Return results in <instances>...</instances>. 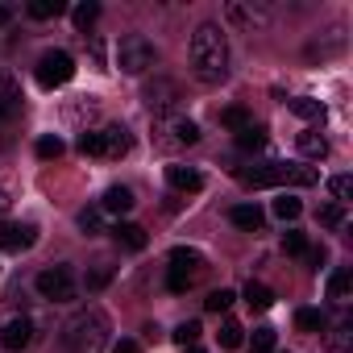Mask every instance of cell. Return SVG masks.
I'll return each instance as SVG.
<instances>
[{
  "instance_id": "cell-23",
  "label": "cell",
  "mask_w": 353,
  "mask_h": 353,
  "mask_svg": "<svg viewBox=\"0 0 353 353\" xmlns=\"http://www.w3.org/2000/svg\"><path fill=\"white\" fill-rule=\"evenodd\" d=\"M328 353H353V324L349 320L328 332Z\"/></svg>"
},
{
  "instance_id": "cell-16",
  "label": "cell",
  "mask_w": 353,
  "mask_h": 353,
  "mask_svg": "<svg viewBox=\"0 0 353 353\" xmlns=\"http://www.w3.org/2000/svg\"><path fill=\"white\" fill-rule=\"evenodd\" d=\"M295 145H299L303 158H324V154H328V141H324L320 129H303V133L295 137Z\"/></svg>"
},
{
  "instance_id": "cell-42",
  "label": "cell",
  "mask_w": 353,
  "mask_h": 353,
  "mask_svg": "<svg viewBox=\"0 0 353 353\" xmlns=\"http://www.w3.org/2000/svg\"><path fill=\"white\" fill-rule=\"evenodd\" d=\"M0 117H9V112H5V104H0Z\"/></svg>"
},
{
  "instance_id": "cell-37",
  "label": "cell",
  "mask_w": 353,
  "mask_h": 353,
  "mask_svg": "<svg viewBox=\"0 0 353 353\" xmlns=\"http://www.w3.org/2000/svg\"><path fill=\"white\" fill-rule=\"evenodd\" d=\"M112 283V266H96L92 274H88V291H104Z\"/></svg>"
},
{
  "instance_id": "cell-39",
  "label": "cell",
  "mask_w": 353,
  "mask_h": 353,
  "mask_svg": "<svg viewBox=\"0 0 353 353\" xmlns=\"http://www.w3.org/2000/svg\"><path fill=\"white\" fill-rule=\"evenodd\" d=\"M9 21H13V9H9V5H0V26H9Z\"/></svg>"
},
{
  "instance_id": "cell-41",
  "label": "cell",
  "mask_w": 353,
  "mask_h": 353,
  "mask_svg": "<svg viewBox=\"0 0 353 353\" xmlns=\"http://www.w3.org/2000/svg\"><path fill=\"white\" fill-rule=\"evenodd\" d=\"M188 353H204V349H200V345H192V349H188Z\"/></svg>"
},
{
  "instance_id": "cell-13",
  "label": "cell",
  "mask_w": 353,
  "mask_h": 353,
  "mask_svg": "<svg viewBox=\"0 0 353 353\" xmlns=\"http://www.w3.org/2000/svg\"><path fill=\"white\" fill-rule=\"evenodd\" d=\"M166 183H170L174 192H183V196H196V192L204 188V174H200L196 166H166Z\"/></svg>"
},
{
  "instance_id": "cell-3",
  "label": "cell",
  "mask_w": 353,
  "mask_h": 353,
  "mask_svg": "<svg viewBox=\"0 0 353 353\" xmlns=\"http://www.w3.org/2000/svg\"><path fill=\"white\" fill-rule=\"evenodd\" d=\"M245 188H312L316 170L299 166V162H262L254 170H241Z\"/></svg>"
},
{
  "instance_id": "cell-27",
  "label": "cell",
  "mask_w": 353,
  "mask_h": 353,
  "mask_svg": "<svg viewBox=\"0 0 353 353\" xmlns=\"http://www.w3.org/2000/svg\"><path fill=\"white\" fill-rule=\"evenodd\" d=\"M299 212H303V204H299L295 196H287V192H283V196L274 200V216H279V221H295Z\"/></svg>"
},
{
  "instance_id": "cell-19",
  "label": "cell",
  "mask_w": 353,
  "mask_h": 353,
  "mask_svg": "<svg viewBox=\"0 0 353 353\" xmlns=\"http://www.w3.org/2000/svg\"><path fill=\"white\" fill-rule=\"evenodd\" d=\"M75 225H79V233H83V237H100V233H104V212H100V204L83 208V212L75 216Z\"/></svg>"
},
{
  "instance_id": "cell-15",
  "label": "cell",
  "mask_w": 353,
  "mask_h": 353,
  "mask_svg": "<svg viewBox=\"0 0 353 353\" xmlns=\"http://www.w3.org/2000/svg\"><path fill=\"white\" fill-rule=\"evenodd\" d=\"M133 204H137V200H133V192H129V188H108V192H104V200H100V212H117V216H125Z\"/></svg>"
},
{
  "instance_id": "cell-11",
  "label": "cell",
  "mask_w": 353,
  "mask_h": 353,
  "mask_svg": "<svg viewBox=\"0 0 353 353\" xmlns=\"http://www.w3.org/2000/svg\"><path fill=\"white\" fill-rule=\"evenodd\" d=\"M38 241V229L34 225H13V221H0V250L9 254H21Z\"/></svg>"
},
{
  "instance_id": "cell-34",
  "label": "cell",
  "mask_w": 353,
  "mask_h": 353,
  "mask_svg": "<svg viewBox=\"0 0 353 353\" xmlns=\"http://www.w3.org/2000/svg\"><path fill=\"white\" fill-rule=\"evenodd\" d=\"M59 154H63V137H54V133L38 137V158H59Z\"/></svg>"
},
{
  "instance_id": "cell-21",
  "label": "cell",
  "mask_w": 353,
  "mask_h": 353,
  "mask_svg": "<svg viewBox=\"0 0 353 353\" xmlns=\"http://www.w3.org/2000/svg\"><path fill=\"white\" fill-rule=\"evenodd\" d=\"M295 324H299V332H324L328 328V316L320 307H299L295 312Z\"/></svg>"
},
{
  "instance_id": "cell-18",
  "label": "cell",
  "mask_w": 353,
  "mask_h": 353,
  "mask_svg": "<svg viewBox=\"0 0 353 353\" xmlns=\"http://www.w3.org/2000/svg\"><path fill=\"white\" fill-rule=\"evenodd\" d=\"M245 303H250V312H270L274 307V291L266 283H245Z\"/></svg>"
},
{
  "instance_id": "cell-33",
  "label": "cell",
  "mask_w": 353,
  "mask_h": 353,
  "mask_svg": "<svg viewBox=\"0 0 353 353\" xmlns=\"http://www.w3.org/2000/svg\"><path fill=\"white\" fill-rule=\"evenodd\" d=\"M196 341H200V324H196V320H188V324H179V328H174V345L192 349Z\"/></svg>"
},
{
  "instance_id": "cell-12",
  "label": "cell",
  "mask_w": 353,
  "mask_h": 353,
  "mask_svg": "<svg viewBox=\"0 0 353 353\" xmlns=\"http://www.w3.org/2000/svg\"><path fill=\"white\" fill-rule=\"evenodd\" d=\"M145 100H150L154 117H170V112H174V104H179V88H174L170 79H158V83H150V88H145Z\"/></svg>"
},
{
  "instance_id": "cell-40",
  "label": "cell",
  "mask_w": 353,
  "mask_h": 353,
  "mask_svg": "<svg viewBox=\"0 0 353 353\" xmlns=\"http://www.w3.org/2000/svg\"><path fill=\"white\" fill-rule=\"evenodd\" d=\"M5 208H9V196H5V192H0V212H5Z\"/></svg>"
},
{
  "instance_id": "cell-36",
  "label": "cell",
  "mask_w": 353,
  "mask_h": 353,
  "mask_svg": "<svg viewBox=\"0 0 353 353\" xmlns=\"http://www.w3.org/2000/svg\"><path fill=\"white\" fill-rule=\"evenodd\" d=\"M328 188H332L336 204H345V200L353 196V179H349V174H336V179H328Z\"/></svg>"
},
{
  "instance_id": "cell-4",
  "label": "cell",
  "mask_w": 353,
  "mask_h": 353,
  "mask_svg": "<svg viewBox=\"0 0 353 353\" xmlns=\"http://www.w3.org/2000/svg\"><path fill=\"white\" fill-rule=\"evenodd\" d=\"M79 154L83 158H100V162H117L129 154V129L125 125H100V129H88L79 137Z\"/></svg>"
},
{
  "instance_id": "cell-26",
  "label": "cell",
  "mask_w": 353,
  "mask_h": 353,
  "mask_svg": "<svg viewBox=\"0 0 353 353\" xmlns=\"http://www.w3.org/2000/svg\"><path fill=\"white\" fill-rule=\"evenodd\" d=\"M221 125L241 133V129H245V125H254V121H250V112H245L241 104H233V108H225V112H221Z\"/></svg>"
},
{
  "instance_id": "cell-28",
  "label": "cell",
  "mask_w": 353,
  "mask_h": 353,
  "mask_svg": "<svg viewBox=\"0 0 353 353\" xmlns=\"http://www.w3.org/2000/svg\"><path fill=\"white\" fill-rule=\"evenodd\" d=\"M241 332H245V328H241L237 320H225V324H221V332H216L221 349H237V345H241Z\"/></svg>"
},
{
  "instance_id": "cell-10",
  "label": "cell",
  "mask_w": 353,
  "mask_h": 353,
  "mask_svg": "<svg viewBox=\"0 0 353 353\" xmlns=\"http://www.w3.org/2000/svg\"><path fill=\"white\" fill-rule=\"evenodd\" d=\"M30 341H34V320H26V316H13V320H5V324H0V349L21 353Z\"/></svg>"
},
{
  "instance_id": "cell-29",
  "label": "cell",
  "mask_w": 353,
  "mask_h": 353,
  "mask_svg": "<svg viewBox=\"0 0 353 353\" xmlns=\"http://www.w3.org/2000/svg\"><path fill=\"white\" fill-rule=\"evenodd\" d=\"M237 145H241V150H262V145H266V133H262L258 125H245V129L237 133Z\"/></svg>"
},
{
  "instance_id": "cell-6",
  "label": "cell",
  "mask_w": 353,
  "mask_h": 353,
  "mask_svg": "<svg viewBox=\"0 0 353 353\" xmlns=\"http://www.w3.org/2000/svg\"><path fill=\"white\" fill-rule=\"evenodd\" d=\"M154 42L145 38V34H125L121 38V46H117V67L125 71V75H141V71H150L154 67Z\"/></svg>"
},
{
  "instance_id": "cell-24",
  "label": "cell",
  "mask_w": 353,
  "mask_h": 353,
  "mask_svg": "<svg viewBox=\"0 0 353 353\" xmlns=\"http://www.w3.org/2000/svg\"><path fill=\"white\" fill-rule=\"evenodd\" d=\"M26 13H30L34 21H50V17H59V13H63V0H30Z\"/></svg>"
},
{
  "instance_id": "cell-20",
  "label": "cell",
  "mask_w": 353,
  "mask_h": 353,
  "mask_svg": "<svg viewBox=\"0 0 353 353\" xmlns=\"http://www.w3.org/2000/svg\"><path fill=\"white\" fill-rule=\"evenodd\" d=\"M349 291H353V274L341 266V270H332L328 274V299H336V303H345L349 299Z\"/></svg>"
},
{
  "instance_id": "cell-17",
  "label": "cell",
  "mask_w": 353,
  "mask_h": 353,
  "mask_svg": "<svg viewBox=\"0 0 353 353\" xmlns=\"http://www.w3.org/2000/svg\"><path fill=\"white\" fill-rule=\"evenodd\" d=\"M229 221H233L237 229H250V233H254V229H262V221H266V216H262V208H258V204H237V208L229 212Z\"/></svg>"
},
{
  "instance_id": "cell-25",
  "label": "cell",
  "mask_w": 353,
  "mask_h": 353,
  "mask_svg": "<svg viewBox=\"0 0 353 353\" xmlns=\"http://www.w3.org/2000/svg\"><path fill=\"white\" fill-rule=\"evenodd\" d=\"M274 341H279V332H274L270 324H262V328H254V336H250V353H274Z\"/></svg>"
},
{
  "instance_id": "cell-8",
  "label": "cell",
  "mask_w": 353,
  "mask_h": 353,
  "mask_svg": "<svg viewBox=\"0 0 353 353\" xmlns=\"http://www.w3.org/2000/svg\"><path fill=\"white\" fill-rule=\"evenodd\" d=\"M38 83L42 88H63V83H71V75H75V59L67 54V50H46L42 59H38Z\"/></svg>"
},
{
  "instance_id": "cell-9",
  "label": "cell",
  "mask_w": 353,
  "mask_h": 353,
  "mask_svg": "<svg viewBox=\"0 0 353 353\" xmlns=\"http://www.w3.org/2000/svg\"><path fill=\"white\" fill-rule=\"evenodd\" d=\"M200 129L188 117H158V145L162 150H179V145H196Z\"/></svg>"
},
{
  "instance_id": "cell-5",
  "label": "cell",
  "mask_w": 353,
  "mask_h": 353,
  "mask_svg": "<svg viewBox=\"0 0 353 353\" xmlns=\"http://www.w3.org/2000/svg\"><path fill=\"white\" fill-rule=\"evenodd\" d=\"M204 274V258H200V250H188V245H179V250H170V270H166V287L174 291V295H183L188 287H196V279Z\"/></svg>"
},
{
  "instance_id": "cell-32",
  "label": "cell",
  "mask_w": 353,
  "mask_h": 353,
  "mask_svg": "<svg viewBox=\"0 0 353 353\" xmlns=\"http://www.w3.org/2000/svg\"><path fill=\"white\" fill-rule=\"evenodd\" d=\"M233 299H237V295H233L229 287H221V291H212V295L204 299V307H208V312H229V307H233Z\"/></svg>"
},
{
  "instance_id": "cell-2",
  "label": "cell",
  "mask_w": 353,
  "mask_h": 353,
  "mask_svg": "<svg viewBox=\"0 0 353 353\" xmlns=\"http://www.w3.org/2000/svg\"><path fill=\"white\" fill-rule=\"evenodd\" d=\"M104 345H108V316L100 307H83L67 320V328H63L67 353H104Z\"/></svg>"
},
{
  "instance_id": "cell-35",
  "label": "cell",
  "mask_w": 353,
  "mask_h": 353,
  "mask_svg": "<svg viewBox=\"0 0 353 353\" xmlns=\"http://www.w3.org/2000/svg\"><path fill=\"white\" fill-rule=\"evenodd\" d=\"M283 250L295 258H307V237L303 233H283Z\"/></svg>"
},
{
  "instance_id": "cell-7",
  "label": "cell",
  "mask_w": 353,
  "mask_h": 353,
  "mask_svg": "<svg viewBox=\"0 0 353 353\" xmlns=\"http://www.w3.org/2000/svg\"><path fill=\"white\" fill-rule=\"evenodd\" d=\"M75 291H79V283H75V270L71 266H46L38 274V295L50 299V303H71Z\"/></svg>"
},
{
  "instance_id": "cell-22",
  "label": "cell",
  "mask_w": 353,
  "mask_h": 353,
  "mask_svg": "<svg viewBox=\"0 0 353 353\" xmlns=\"http://www.w3.org/2000/svg\"><path fill=\"white\" fill-rule=\"evenodd\" d=\"M287 108H291L295 117H303V121H324V104H320V100H312V96L287 100Z\"/></svg>"
},
{
  "instance_id": "cell-30",
  "label": "cell",
  "mask_w": 353,
  "mask_h": 353,
  "mask_svg": "<svg viewBox=\"0 0 353 353\" xmlns=\"http://www.w3.org/2000/svg\"><path fill=\"white\" fill-rule=\"evenodd\" d=\"M96 17H100V5H92V0H88V5H75V9H71V21H75L79 30H88Z\"/></svg>"
},
{
  "instance_id": "cell-14",
  "label": "cell",
  "mask_w": 353,
  "mask_h": 353,
  "mask_svg": "<svg viewBox=\"0 0 353 353\" xmlns=\"http://www.w3.org/2000/svg\"><path fill=\"white\" fill-rule=\"evenodd\" d=\"M112 237H117V245H121V250H129V254H141V250L150 245L145 229H141V225H129V221H121V225L112 229Z\"/></svg>"
},
{
  "instance_id": "cell-1",
  "label": "cell",
  "mask_w": 353,
  "mask_h": 353,
  "mask_svg": "<svg viewBox=\"0 0 353 353\" xmlns=\"http://www.w3.org/2000/svg\"><path fill=\"white\" fill-rule=\"evenodd\" d=\"M192 71L200 83H221L229 75V42H225V30L216 21H204L196 34H192Z\"/></svg>"
},
{
  "instance_id": "cell-38",
  "label": "cell",
  "mask_w": 353,
  "mask_h": 353,
  "mask_svg": "<svg viewBox=\"0 0 353 353\" xmlns=\"http://www.w3.org/2000/svg\"><path fill=\"white\" fill-rule=\"evenodd\" d=\"M112 353H141V345H137V341H129V336H121V341L112 345Z\"/></svg>"
},
{
  "instance_id": "cell-31",
  "label": "cell",
  "mask_w": 353,
  "mask_h": 353,
  "mask_svg": "<svg viewBox=\"0 0 353 353\" xmlns=\"http://www.w3.org/2000/svg\"><path fill=\"white\" fill-rule=\"evenodd\" d=\"M320 225L324 229H341L345 225V204H324L320 208Z\"/></svg>"
}]
</instances>
